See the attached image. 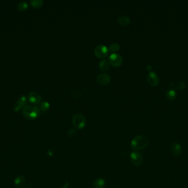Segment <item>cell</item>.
<instances>
[{
	"label": "cell",
	"instance_id": "1",
	"mask_svg": "<svg viewBox=\"0 0 188 188\" xmlns=\"http://www.w3.org/2000/svg\"><path fill=\"white\" fill-rule=\"evenodd\" d=\"M150 143V140L146 136L138 135L135 137L131 140V147L135 151H138L145 149Z\"/></svg>",
	"mask_w": 188,
	"mask_h": 188
},
{
	"label": "cell",
	"instance_id": "2",
	"mask_svg": "<svg viewBox=\"0 0 188 188\" xmlns=\"http://www.w3.org/2000/svg\"><path fill=\"white\" fill-rule=\"evenodd\" d=\"M40 111L38 107L31 104H26L23 108V114L29 120L37 119L40 115Z\"/></svg>",
	"mask_w": 188,
	"mask_h": 188
},
{
	"label": "cell",
	"instance_id": "3",
	"mask_svg": "<svg viewBox=\"0 0 188 188\" xmlns=\"http://www.w3.org/2000/svg\"><path fill=\"white\" fill-rule=\"evenodd\" d=\"M72 123L74 127L77 130H81L84 128L87 120L86 118L82 114L77 113L74 115L72 118Z\"/></svg>",
	"mask_w": 188,
	"mask_h": 188
},
{
	"label": "cell",
	"instance_id": "4",
	"mask_svg": "<svg viewBox=\"0 0 188 188\" xmlns=\"http://www.w3.org/2000/svg\"><path fill=\"white\" fill-rule=\"evenodd\" d=\"M109 53V47L102 44L98 45L94 49V54L98 58H105Z\"/></svg>",
	"mask_w": 188,
	"mask_h": 188
},
{
	"label": "cell",
	"instance_id": "5",
	"mask_svg": "<svg viewBox=\"0 0 188 188\" xmlns=\"http://www.w3.org/2000/svg\"><path fill=\"white\" fill-rule=\"evenodd\" d=\"M108 61H109L110 65L113 66H120L123 63V57L118 53H112L109 56Z\"/></svg>",
	"mask_w": 188,
	"mask_h": 188
},
{
	"label": "cell",
	"instance_id": "6",
	"mask_svg": "<svg viewBox=\"0 0 188 188\" xmlns=\"http://www.w3.org/2000/svg\"><path fill=\"white\" fill-rule=\"evenodd\" d=\"M131 162L134 166L139 167L144 163V158L142 155L138 151H133L130 155Z\"/></svg>",
	"mask_w": 188,
	"mask_h": 188
},
{
	"label": "cell",
	"instance_id": "7",
	"mask_svg": "<svg viewBox=\"0 0 188 188\" xmlns=\"http://www.w3.org/2000/svg\"><path fill=\"white\" fill-rule=\"evenodd\" d=\"M28 100L29 102L33 104H40L42 100L41 95L38 92L35 91L31 92L28 94Z\"/></svg>",
	"mask_w": 188,
	"mask_h": 188
},
{
	"label": "cell",
	"instance_id": "8",
	"mask_svg": "<svg viewBox=\"0 0 188 188\" xmlns=\"http://www.w3.org/2000/svg\"><path fill=\"white\" fill-rule=\"evenodd\" d=\"M147 82L150 85L153 86H156L158 85L160 83V78L157 75V73L153 71H150L147 76Z\"/></svg>",
	"mask_w": 188,
	"mask_h": 188
},
{
	"label": "cell",
	"instance_id": "9",
	"mask_svg": "<svg viewBox=\"0 0 188 188\" xmlns=\"http://www.w3.org/2000/svg\"><path fill=\"white\" fill-rule=\"evenodd\" d=\"M111 76L107 73H101L96 77L98 83L101 86H106L109 84L111 82Z\"/></svg>",
	"mask_w": 188,
	"mask_h": 188
},
{
	"label": "cell",
	"instance_id": "10",
	"mask_svg": "<svg viewBox=\"0 0 188 188\" xmlns=\"http://www.w3.org/2000/svg\"><path fill=\"white\" fill-rule=\"evenodd\" d=\"M27 100L25 96H22L19 97L18 100H17L16 104H14L13 107V110L16 112H18L20 111L22 108H24L25 105L27 104Z\"/></svg>",
	"mask_w": 188,
	"mask_h": 188
},
{
	"label": "cell",
	"instance_id": "11",
	"mask_svg": "<svg viewBox=\"0 0 188 188\" xmlns=\"http://www.w3.org/2000/svg\"><path fill=\"white\" fill-rule=\"evenodd\" d=\"M171 149L172 151V154L175 157H179L180 156L182 153V149L180 144L178 142H173L171 145Z\"/></svg>",
	"mask_w": 188,
	"mask_h": 188
},
{
	"label": "cell",
	"instance_id": "12",
	"mask_svg": "<svg viewBox=\"0 0 188 188\" xmlns=\"http://www.w3.org/2000/svg\"><path fill=\"white\" fill-rule=\"evenodd\" d=\"M118 22L120 25L126 27L131 23V20L128 16L125 15H121L118 18Z\"/></svg>",
	"mask_w": 188,
	"mask_h": 188
},
{
	"label": "cell",
	"instance_id": "13",
	"mask_svg": "<svg viewBox=\"0 0 188 188\" xmlns=\"http://www.w3.org/2000/svg\"><path fill=\"white\" fill-rule=\"evenodd\" d=\"M26 180L24 177L22 175H18L14 179V184L17 188H22L25 185Z\"/></svg>",
	"mask_w": 188,
	"mask_h": 188
},
{
	"label": "cell",
	"instance_id": "14",
	"mask_svg": "<svg viewBox=\"0 0 188 188\" xmlns=\"http://www.w3.org/2000/svg\"><path fill=\"white\" fill-rule=\"evenodd\" d=\"M98 67L100 70L103 72L107 71V70H109V67H110L109 61H108V60H106V59L102 60L101 61H100L98 64Z\"/></svg>",
	"mask_w": 188,
	"mask_h": 188
},
{
	"label": "cell",
	"instance_id": "15",
	"mask_svg": "<svg viewBox=\"0 0 188 188\" xmlns=\"http://www.w3.org/2000/svg\"><path fill=\"white\" fill-rule=\"evenodd\" d=\"M106 182L102 178L96 179L93 182V188H105Z\"/></svg>",
	"mask_w": 188,
	"mask_h": 188
},
{
	"label": "cell",
	"instance_id": "16",
	"mask_svg": "<svg viewBox=\"0 0 188 188\" xmlns=\"http://www.w3.org/2000/svg\"><path fill=\"white\" fill-rule=\"evenodd\" d=\"M166 97L167 99L169 100H173L177 97V92L174 89H168L166 92Z\"/></svg>",
	"mask_w": 188,
	"mask_h": 188
},
{
	"label": "cell",
	"instance_id": "17",
	"mask_svg": "<svg viewBox=\"0 0 188 188\" xmlns=\"http://www.w3.org/2000/svg\"><path fill=\"white\" fill-rule=\"evenodd\" d=\"M50 107V104L47 101H42L40 103L39 109L42 112H45L49 109Z\"/></svg>",
	"mask_w": 188,
	"mask_h": 188
},
{
	"label": "cell",
	"instance_id": "18",
	"mask_svg": "<svg viewBox=\"0 0 188 188\" xmlns=\"http://www.w3.org/2000/svg\"><path fill=\"white\" fill-rule=\"evenodd\" d=\"M17 8L19 11H24L28 8V4L25 1H21L17 5Z\"/></svg>",
	"mask_w": 188,
	"mask_h": 188
},
{
	"label": "cell",
	"instance_id": "19",
	"mask_svg": "<svg viewBox=\"0 0 188 188\" xmlns=\"http://www.w3.org/2000/svg\"><path fill=\"white\" fill-rule=\"evenodd\" d=\"M44 1L42 0H31L30 1V4L33 7L36 9L40 8L42 6Z\"/></svg>",
	"mask_w": 188,
	"mask_h": 188
},
{
	"label": "cell",
	"instance_id": "20",
	"mask_svg": "<svg viewBox=\"0 0 188 188\" xmlns=\"http://www.w3.org/2000/svg\"><path fill=\"white\" fill-rule=\"evenodd\" d=\"M120 45L117 43H113L111 44L109 47V51H112L113 53H115L120 50Z\"/></svg>",
	"mask_w": 188,
	"mask_h": 188
},
{
	"label": "cell",
	"instance_id": "21",
	"mask_svg": "<svg viewBox=\"0 0 188 188\" xmlns=\"http://www.w3.org/2000/svg\"><path fill=\"white\" fill-rule=\"evenodd\" d=\"M186 83L183 81H179L176 84V88L178 90H183L186 88Z\"/></svg>",
	"mask_w": 188,
	"mask_h": 188
},
{
	"label": "cell",
	"instance_id": "22",
	"mask_svg": "<svg viewBox=\"0 0 188 188\" xmlns=\"http://www.w3.org/2000/svg\"><path fill=\"white\" fill-rule=\"evenodd\" d=\"M76 135V131L74 129H70L68 131V136L71 138H73Z\"/></svg>",
	"mask_w": 188,
	"mask_h": 188
},
{
	"label": "cell",
	"instance_id": "23",
	"mask_svg": "<svg viewBox=\"0 0 188 188\" xmlns=\"http://www.w3.org/2000/svg\"><path fill=\"white\" fill-rule=\"evenodd\" d=\"M153 69V67L151 65H147V66H146V69L148 71H151V70Z\"/></svg>",
	"mask_w": 188,
	"mask_h": 188
},
{
	"label": "cell",
	"instance_id": "24",
	"mask_svg": "<svg viewBox=\"0 0 188 188\" xmlns=\"http://www.w3.org/2000/svg\"><path fill=\"white\" fill-rule=\"evenodd\" d=\"M68 188V187H67V186H63V187H62V188Z\"/></svg>",
	"mask_w": 188,
	"mask_h": 188
}]
</instances>
